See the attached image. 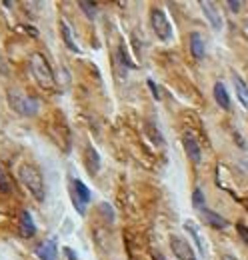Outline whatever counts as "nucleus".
I'll return each instance as SVG.
<instances>
[{
  "label": "nucleus",
  "mask_w": 248,
  "mask_h": 260,
  "mask_svg": "<svg viewBox=\"0 0 248 260\" xmlns=\"http://www.w3.org/2000/svg\"><path fill=\"white\" fill-rule=\"evenodd\" d=\"M18 180L26 186V190L34 196L36 202H44L46 198V188H44V176L38 166L34 164H22L18 170Z\"/></svg>",
  "instance_id": "1"
},
{
  "label": "nucleus",
  "mask_w": 248,
  "mask_h": 260,
  "mask_svg": "<svg viewBox=\"0 0 248 260\" xmlns=\"http://www.w3.org/2000/svg\"><path fill=\"white\" fill-rule=\"evenodd\" d=\"M30 72L36 80V84L44 90H52L56 86V78H54V72L48 64L46 56L40 54V52H34L30 56Z\"/></svg>",
  "instance_id": "2"
},
{
  "label": "nucleus",
  "mask_w": 248,
  "mask_h": 260,
  "mask_svg": "<svg viewBox=\"0 0 248 260\" xmlns=\"http://www.w3.org/2000/svg\"><path fill=\"white\" fill-rule=\"evenodd\" d=\"M6 98H8L10 108H12L14 112H18L20 116L32 118V116H36L38 110H40L38 98L30 96V94H24V92H20L18 88H10V90L6 92Z\"/></svg>",
  "instance_id": "3"
},
{
  "label": "nucleus",
  "mask_w": 248,
  "mask_h": 260,
  "mask_svg": "<svg viewBox=\"0 0 248 260\" xmlns=\"http://www.w3.org/2000/svg\"><path fill=\"white\" fill-rule=\"evenodd\" d=\"M150 24H152V30H154L158 40L168 42V40L172 38V26H170L166 14H164L160 8H152V10H150Z\"/></svg>",
  "instance_id": "4"
},
{
  "label": "nucleus",
  "mask_w": 248,
  "mask_h": 260,
  "mask_svg": "<svg viewBox=\"0 0 248 260\" xmlns=\"http://www.w3.org/2000/svg\"><path fill=\"white\" fill-rule=\"evenodd\" d=\"M90 196L92 194H90L88 186L82 180H78V178L72 180V200H74V208L78 210V214L86 212V204L90 202Z\"/></svg>",
  "instance_id": "5"
},
{
  "label": "nucleus",
  "mask_w": 248,
  "mask_h": 260,
  "mask_svg": "<svg viewBox=\"0 0 248 260\" xmlns=\"http://www.w3.org/2000/svg\"><path fill=\"white\" fill-rule=\"evenodd\" d=\"M170 248H172V254L178 260H198L196 258V252L190 246V242L186 238H182V236H178V234L170 236Z\"/></svg>",
  "instance_id": "6"
},
{
  "label": "nucleus",
  "mask_w": 248,
  "mask_h": 260,
  "mask_svg": "<svg viewBox=\"0 0 248 260\" xmlns=\"http://www.w3.org/2000/svg\"><path fill=\"white\" fill-rule=\"evenodd\" d=\"M36 256H38L40 260H56V256H58L56 240H54V238L42 240V242L36 246Z\"/></svg>",
  "instance_id": "7"
},
{
  "label": "nucleus",
  "mask_w": 248,
  "mask_h": 260,
  "mask_svg": "<svg viewBox=\"0 0 248 260\" xmlns=\"http://www.w3.org/2000/svg\"><path fill=\"white\" fill-rule=\"evenodd\" d=\"M18 232L22 238H32L36 234V224L32 220V214L28 210H20V218H18Z\"/></svg>",
  "instance_id": "8"
},
{
  "label": "nucleus",
  "mask_w": 248,
  "mask_h": 260,
  "mask_svg": "<svg viewBox=\"0 0 248 260\" xmlns=\"http://www.w3.org/2000/svg\"><path fill=\"white\" fill-rule=\"evenodd\" d=\"M182 144H184L186 154H188V158H190L192 162L198 164L200 160H202V150H200V144L196 142V138H194L192 134H184Z\"/></svg>",
  "instance_id": "9"
},
{
  "label": "nucleus",
  "mask_w": 248,
  "mask_h": 260,
  "mask_svg": "<svg viewBox=\"0 0 248 260\" xmlns=\"http://www.w3.org/2000/svg\"><path fill=\"white\" fill-rule=\"evenodd\" d=\"M190 42V54L194 60H202L204 58V38L200 36V32H192L188 36Z\"/></svg>",
  "instance_id": "10"
},
{
  "label": "nucleus",
  "mask_w": 248,
  "mask_h": 260,
  "mask_svg": "<svg viewBox=\"0 0 248 260\" xmlns=\"http://www.w3.org/2000/svg\"><path fill=\"white\" fill-rule=\"evenodd\" d=\"M200 8L204 10V16L208 18L210 26H212L214 30H220V28H222V18H220L218 10L214 8V4H212V2H200Z\"/></svg>",
  "instance_id": "11"
},
{
  "label": "nucleus",
  "mask_w": 248,
  "mask_h": 260,
  "mask_svg": "<svg viewBox=\"0 0 248 260\" xmlns=\"http://www.w3.org/2000/svg\"><path fill=\"white\" fill-rule=\"evenodd\" d=\"M86 170H88V174L90 176H96L98 174V170H100V156H98V152L94 150L92 146H88L86 148Z\"/></svg>",
  "instance_id": "12"
},
{
  "label": "nucleus",
  "mask_w": 248,
  "mask_h": 260,
  "mask_svg": "<svg viewBox=\"0 0 248 260\" xmlns=\"http://www.w3.org/2000/svg\"><path fill=\"white\" fill-rule=\"evenodd\" d=\"M202 216H204V220H206L212 228H226L228 226V220H226V218H222L218 212L210 210V208H202Z\"/></svg>",
  "instance_id": "13"
},
{
  "label": "nucleus",
  "mask_w": 248,
  "mask_h": 260,
  "mask_svg": "<svg viewBox=\"0 0 248 260\" xmlns=\"http://www.w3.org/2000/svg\"><path fill=\"white\" fill-rule=\"evenodd\" d=\"M60 34H62L64 44H66V48L72 50V52H76V54H80V48L76 46V42H74V38H72V30H70V26H68L66 20H60Z\"/></svg>",
  "instance_id": "14"
},
{
  "label": "nucleus",
  "mask_w": 248,
  "mask_h": 260,
  "mask_svg": "<svg viewBox=\"0 0 248 260\" xmlns=\"http://www.w3.org/2000/svg\"><path fill=\"white\" fill-rule=\"evenodd\" d=\"M214 100H216V104L220 108L230 110V96H228V90L224 88L222 82H216V84H214Z\"/></svg>",
  "instance_id": "15"
},
{
  "label": "nucleus",
  "mask_w": 248,
  "mask_h": 260,
  "mask_svg": "<svg viewBox=\"0 0 248 260\" xmlns=\"http://www.w3.org/2000/svg\"><path fill=\"white\" fill-rule=\"evenodd\" d=\"M232 82H234V88H236V96H238V100L242 102L244 108H248V84L240 78V76H234Z\"/></svg>",
  "instance_id": "16"
},
{
  "label": "nucleus",
  "mask_w": 248,
  "mask_h": 260,
  "mask_svg": "<svg viewBox=\"0 0 248 260\" xmlns=\"http://www.w3.org/2000/svg\"><path fill=\"white\" fill-rule=\"evenodd\" d=\"M0 192L2 194H10L12 192V180H10L8 170L2 162H0Z\"/></svg>",
  "instance_id": "17"
},
{
  "label": "nucleus",
  "mask_w": 248,
  "mask_h": 260,
  "mask_svg": "<svg viewBox=\"0 0 248 260\" xmlns=\"http://www.w3.org/2000/svg\"><path fill=\"white\" fill-rule=\"evenodd\" d=\"M184 230L192 236V238H194V242H196V246H198V252H200V254H204V242H202V238H200V234H198V228L194 226L192 222H186Z\"/></svg>",
  "instance_id": "18"
},
{
  "label": "nucleus",
  "mask_w": 248,
  "mask_h": 260,
  "mask_svg": "<svg viewBox=\"0 0 248 260\" xmlns=\"http://www.w3.org/2000/svg\"><path fill=\"white\" fill-rule=\"evenodd\" d=\"M78 8H80V10L84 12V16L90 18V20L96 16V10H98V6H96L94 2H86V0H80V2H78Z\"/></svg>",
  "instance_id": "19"
},
{
  "label": "nucleus",
  "mask_w": 248,
  "mask_h": 260,
  "mask_svg": "<svg viewBox=\"0 0 248 260\" xmlns=\"http://www.w3.org/2000/svg\"><path fill=\"white\" fill-rule=\"evenodd\" d=\"M192 204H194V208H198V210L204 208V194H202L200 188H196V190L192 192Z\"/></svg>",
  "instance_id": "20"
},
{
  "label": "nucleus",
  "mask_w": 248,
  "mask_h": 260,
  "mask_svg": "<svg viewBox=\"0 0 248 260\" xmlns=\"http://www.w3.org/2000/svg\"><path fill=\"white\" fill-rule=\"evenodd\" d=\"M118 54H120V60H122V64H126L128 68H136V64H134V62H132V60L128 58V52H126L124 44L120 46V48H118Z\"/></svg>",
  "instance_id": "21"
},
{
  "label": "nucleus",
  "mask_w": 248,
  "mask_h": 260,
  "mask_svg": "<svg viewBox=\"0 0 248 260\" xmlns=\"http://www.w3.org/2000/svg\"><path fill=\"white\" fill-rule=\"evenodd\" d=\"M236 230H238L240 238L244 240V244L248 246V226H244V224H238V226H236Z\"/></svg>",
  "instance_id": "22"
},
{
  "label": "nucleus",
  "mask_w": 248,
  "mask_h": 260,
  "mask_svg": "<svg viewBox=\"0 0 248 260\" xmlns=\"http://www.w3.org/2000/svg\"><path fill=\"white\" fill-rule=\"evenodd\" d=\"M226 4H228V8H230L232 12H238V10H240V6H242V2H240V0H228Z\"/></svg>",
  "instance_id": "23"
},
{
  "label": "nucleus",
  "mask_w": 248,
  "mask_h": 260,
  "mask_svg": "<svg viewBox=\"0 0 248 260\" xmlns=\"http://www.w3.org/2000/svg\"><path fill=\"white\" fill-rule=\"evenodd\" d=\"M146 84H148V88H150V92H152V96H154L156 100H160V92H158V86H156V84H154V80H148Z\"/></svg>",
  "instance_id": "24"
},
{
  "label": "nucleus",
  "mask_w": 248,
  "mask_h": 260,
  "mask_svg": "<svg viewBox=\"0 0 248 260\" xmlns=\"http://www.w3.org/2000/svg\"><path fill=\"white\" fill-rule=\"evenodd\" d=\"M64 254L68 256V260H78V258H76V254L72 252V248H64Z\"/></svg>",
  "instance_id": "25"
},
{
  "label": "nucleus",
  "mask_w": 248,
  "mask_h": 260,
  "mask_svg": "<svg viewBox=\"0 0 248 260\" xmlns=\"http://www.w3.org/2000/svg\"><path fill=\"white\" fill-rule=\"evenodd\" d=\"M152 256H154V260H166V258H164V256H162V254H160V252H154Z\"/></svg>",
  "instance_id": "26"
},
{
  "label": "nucleus",
  "mask_w": 248,
  "mask_h": 260,
  "mask_svg": "<svg viewBox=\"0 0 248 260\" xmlns=\"http://www.w3.org/2000/svg\"><path fill=\"white\" fill-rule=\"evenodd\" d=\"M0 72H6V66H4V60H2V56H0Z\"/></svg>",
  "instance_id": "27"
},
{
  "label": "nucleus",
  "mask_w": 248,
  "mask_h": 260,
  "mask_svg": "<svg viewBox=\"0 0 248 260\" xmlns=\"http://www.w3.org/2000/svg\"><path fill=\"white\" fill-rule=\"evenodd\" d=\"M222 260H236V258H234L232 254H224V256H222Z\"/></svg>",
  "instance_id": "28"
}]
</instances>
